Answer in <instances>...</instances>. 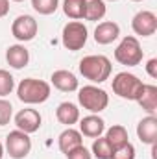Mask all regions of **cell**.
I'll list each match as a JSON object with an SVG mask.
<instances>
[{
  "instance_id": "22",
  "label": "cell",
  "mask_w": 157,
  "mask_h": 159,
  "mask_svg": "<svg viewBox=\"0 0 157 159\" xmlns=\"http://www.w3.org/2000/svg\"><path fill=\"white\" fill-rule=\"evenodd\" d=\"M92 156L96 159H111L113 156V146L105 137H96L92 143Z\"/></svg>"
},
{
  "instance_id": "20",
  "label": "cell",
  "mask_w": 157,
  "mask_h": 159,
  "mask_svg": "<svg viewBox=\"0 0 157 159\" xmlns=\"http://www.w3.org/2000/svg\"><path fill=\"white\" fill-rule=\"evenodd\" d=\"M105 2L104 0H85V19L87 20H102L105 17Z\"/></svg>"
},
{
  "instance_id": "10",
  "label": "cell",
  "mask_w": 157,
  "mask_h": 159,
  "mask_svg": "<svg viewBox=\"0 0 157 159\" xmlns=\"http://www.w3.org/2000/svg\"><path fill=\"white\" fill-rule=\"evenodd\" d=\"M41 113L37 109H20L17 115H15V126H17V129H20V131H24V133H35V131H39L41 128Z\"/></svg>"
},
{
  "instance_id": "1",
  "label": "cell",
  "mask_w": 157,
  "mask_h": 159,
  "mask_svg": "<svg viewBox=\"0 0 157 159\" xmlns=\"http://www.w3.org/2000/svg\"><path fill=\"white\" fill-rule=\"evenodd\" d=\"M111 61L105 56H85L79 61V72L81 76L92 83H104L111 76Z\"/></svg>"
},
{
  "instance_id": "6",
  "label": "cell",
  "mask_w": 157,
  "mask_h": 159,
  "mask_svg": "<svg viewBox=\"0 0 157 159\" xmlns=\"http://www.w3.org/2000/svg\"><path fill=\"white\" fill-rule=\"evenodd\" d=\"M89 37V32H87V26L79 20H70L69 24H65L63 28V34H61V43L67 50L70 52H78L85 46Z\"/></svg>"
},
{
  "instance_id": "19",
  "label": "cell",
  "mask_w": 157,
  "mask_h": 159,
  "mask_svg": "<svg viewBox=\"0 0 157 159\" xmlns=\"http://www.w3.org/2000/svg\"><path fill=\"white\" fill-rule=\"evenodd\" d=\"M105 139L109 141V144L113 146V150H117V148H120V146H124V144L129 143L128 129H126L124 126H120V124H115V126H111V128L107 129Z\"/></svg>"
},
{
  "instance_id": "7",
  "label": "cell",
  "mask_w": 157,
  "mask_h": 159,
  "mask_svg": "<svg viewBox=\"0 0 157 159\" xmlns=\"http://www.w3.org/2000/svg\"><path fill=\"white\" fill-rule=\"evenodd\" d=\"M6 150L11 159H24L30 152H32V139L28 133L15 129L9 131L6 137Z\"/></svg>"
},
{
  "instance_id": "9",
  "label": "cell",
  "mask_w": 157,
  "mask_h": 159,
  "mask_svg": "<svg viewBox=\"0 0 157 159\" xmlns=\"http://www.w3.org/2000/svg\"><path fill=\"white\" fill-rule=\"evenodd\" d=\"M131 28L137 35L142 37H150L157 32V17L154 11H139L133 20H131Z\"/></svg>"
},
{
  "instance_id": "13",
  "label": "cell",
  "mask_w": 157,
  "mask_h": 159,
  "mask_svg": "<svg viewBox=\"0 0 157 159\" xmlns=\"http://www.w3.org/2000/svg\"><path fill=\"white\" fill-rule=\"evenodd\" d=\"M6 61L9 67L13 69H24L30 61V52L24 44H11L7 50H6Z\"/></svg>"
},
{
  "instance_id": "2",
  "label": "cell",
  "mask_w": 157,
  "mask_h": 159,
  "mask_svg": "<svg viewBox=\"0 0 157 159\" xmlns=\"http://www.w3.org/2000/svg\"><path fill=\"white\" fill-rule=\"evenodd\" d=\"M17 96L24 104H43L50 98V83L37 78H24L17 87Z\"/></svg>"
},
{
  "instance_id": "14",
  "label": "cell",
  "mask_w": 157,
  "mask_h": 159,
  "mask_svg": "<svg viewBox=\"0 0 157 159\" xmlns=\"http://www.w3.org/2000/svg\"><path fill=\"white\" fill-rule=\"evenodd\" d=\"M118 35H120V26L113 20L100 22L94 30V41L98 44H111L115 39H118Z\"/></svg>"
},
{
  "instance_id": "8",
  "label": "cell",
  "mask_w": 157,
  "mask_h": 159,
  "mask_svg": "<svg viewBox=\"0 0 157 159\" xmlns=\"http://www.w3.org/2000/svg\"><path fill=\"white\" fill-rule=\"evenodd\" d=\"M37 30H39V24L37 20L32 17V15H19L13 24H11V34L13 37L20 43H28L37 35Z\"/></svg>"
},
{
  "instance_id": "26",
  "label": "cell",
  "mask_w": 157,
  "mask_h": 159,
  "mask_svg": "<svg viewBox=\"0 0 157 159\" xmlns=\"http://www.w3.org/2000/svg\"><path fill=\"white\" fill-rule=\"evenodd\" d=\"M111 159H135V146L131 143L120 146L117 150H113V156Z\"/></svg>"
},
{
  "instance_id": "15",
  "label": "cell",
  "mask_w": 157,
  "mask_h": 159,
  "mask_svg": "<svg viewBox=\"0 0 157 159\" xmlns=\"http://www.w3.org/2000/svg\"><path fill=\"white\" fill-rule=\"evenodd\" d=\"M52 85L57 89V91H63V93H72V91H78V78L70 72V70H56L52 72Z\"/></svg>"
},
{
  "instance_id": "3",
  "label": "cell",
  "mask_w": 157,
  "mask_h": 159,
  "mask_svg": "<svg viewBox=\"0 0 157 159\" xmlns=\"http://www.w3.org/2000/svg\"><path fill=\"white\" fill-rule=\"evenodd\" d=\"M111 85H113V93L117 96L124 98V100H135V102L141 96L142 87H144L142 80H139L131 72H118L117 76L113 78Z\"/></svg>"
},
{
  "instance_id": "32",
  "label": "cell",
  "mask_w": 157,
  "mask_h": 159,
  "mask_svg": "<svg viewBox=\"0 0 157 159\" xmlns=\"http://www.w3.org/2000/svg\"><path fill=\"white\" fill-rule=\"evenodd\" d=\"M133 2H142V0H133Z\"/></svg>"
},
{
  "instance_id": "23",
  "label": "cell",
  "mask_w": 157,
  "mask_h": 159,
  "mask_svg": "<svg viewBox=\"0 0 157 159\" xmlns=\"http://www.w3.org/2000/svg\"><path fill=\"white\" fill-rule=\"evenodd\" d=\"M32 7L39 15H52L59 7V0H32Z\"/></svg>"
},
{
  "instance_id": "4",
  "label": "cell",
  "mask_w": 157,
  "mask_h": 159,
  "mask_svg": "<svg viewBox=\"0 0 157 159\" xmlns=\"http://www.w3.org/2000/svg\"><path fill=\"white\" fill-rule=\"evenodd\" d=\"M78 100H79V104L83 106V109H87V111H91L94 115L104 111L109 106V94L104 89L96 87V85L81 87L78 93Z\"/></svg>"
},
{
  "instance_id": "24",
  "label": "cell",
  "mask_w": 157,
  "mask_h": 159,
  "mask_svg": "<svg viewBox=\"0 0 157 159\" xmlns=\"http://www.w3.org/2000/svg\"><path fill=\"white\" fill-rule=\"evenodd\" d=\"M13 89H15V80H13V76L7 70L0 69V98L11 94Z\"/></svg>"
},
{
  "instance_id": "28",
  "label": "cell",
  "mask_w": 157,
  "mask_h": 159,
  "mask_svg": "<svg viewBox=\"0 0 157 159\" xmlns=\"http://www.w3.org/2000/svg\"><path fill=\"white\" fill-rule=\"evenodd\" d=\"M146 72L152 76V78H157V59L152 57L148 63H146Z\"/></svg>"
},
{
  "instance_id": "18",
  "label": "cell",
  "mask_w": 157,
  "mask_h": 159,
  "mask_svg": "<svg viewBox=\"0 0 157 159\" xmlns=\"http://www.w3.org/2000/svg\"><path fill=\"white\" fill-rule=\"evenodd\" d=\"M137 102H139V106L144 111H148L150 115H155V111H157V87L155 85H146L144 83L142 93L137 98Z\"/></svg>"
},
{
  "instance_id": "21",
  "label": "cell",
  "mask_w": 157,
  "mask_h": 159,
  "mask_svg": "<svg viewBox=\"0 0 157 159\" xmlns=\"http://www.w3.org/2000/svg\"><path fill=\"white\" fill-rule=\"evenodd\" d=\"M63 11L72 20L85 19V0H65L63 2Z\"/></svg>"
},
{
  "instance_id": "11",
  "label": "cell",
  "mask_w": 157,
  "mask_h": 159,
  "mask_svg": "<svg viewBox=\"0 0 157 159\" xmlns=\"http://www.w3.org/2000/svg\"><path fill=\"white\" fill-rule=\"evenodd\" d=\"M137 137L144 144H155L157 143V117L148 115L137 124Z\"/></svg>"
},
{
  "instance_id": "12",
  "label": "cell",
  "mask_w": 157,
  "mask_h": 159,
  "mask_svg": "<svg viewBox=\"0 0 157 159\" xmlns=\"http://www.w3.org/2000/svg\"><path fill=\"white\" fill-rule=\"evenodd\" d=\"M105 131V122L102 117L98 115H87L83 117L79 122V133L85 135V137H91V139H96V137H102V133Z\"/></svg>"
},
{
  "instance_id": "5",
  "label": "cell",
  "mask_w": 157,
  "mask_h": 159,
  "mask_svg": "<svg viewBox=\"0 0 157 159\" xmlns=\"http://www.w3.org/2000/svg\"><path fill=\"white\" fill-rule=\"evenodd\" d=\"M115 59L120 65H126V67L139 65L142 61V48H141L139 39L133 35L124 37L120 41V44L115 48Z\"/></svg>"
},
{
  "instance_id": "27",
  "label": "cell",
  "mask_w": 157,
  "mask_h": 159,
  "mask_svg": "<svg viewBox=\"0 0 157 159\" xmlns=\"http://www.w3.org/2000/svg\"><path fill=\"white\" fill-rule=\"evenodd\" d=\"M67 159H92V154L81 144V146H78V148L70 150V152L67 154Z\"/></svg>"
},
{
  "instance_id": "25",
  "label": "cell",
  "mask_w": 157,
  "mask_h": 159,
  "mask_svg": "<svg viewBox=\"0 0 157 159\" xmlns=\"http://www.w3.org/2000/svg\"><path fill=\"white\" fill-rule=\"evenodd\" d=\"M11 117H13V106H11V102H7L6 98H0V126L9 124Z\"/></svg>"
},
{
  "instance_id": "33",
  "label": "cell",
  "mask_w": 157,
  "mask_h": 159,
  "mask_svg": "<svg viewBox=\"0 0 157 159\" xmlns=\"http://www.w3.org/2000/svg\"><path fill=\"white\" fill-rule=\"evenodd\" d=\"M109 2H117V0H109Z\"/></svg>"
},
{
  "instance_id": "16",
  "label": "cell",
  "mask_w": 157,
  "mask_h": 159,
  "mask_svg": "<svg viewBox=\"0 0 157 159\" xmlns=\"http://www.w3.org/2000/svg\"><path fill=\"white\" fill-rule=\"evenodd\" d=\"M57 143H59V150L67 156L70 150H74V148H78V146H81V144H83V135L79 133L78 129L67 128V129L59 135Z\"/></svg>"
},
{
  "instance_id": "29",
  "label": "cell",
  "mask_w": 157,
  "mask_h": 159,
  "mask_svg": "<svg viewBox=\"0 0 157 159\" xmlns=\"http://www.w3.org/2000/svg\"><path fill=\"white\" fill-rule=\"evenodd\" d=\"M9 13V0H0V19Z\"/></svg>"
},
{
  "instance_id": "30",
  "label": "cell",
  "mask_w": 157,
  "mask_h": 159,
  "mask_svg": "<svg viewBox=\"0 0 157 159\" xmlns=\"http://www.w3.org/2000/svg\"><path fill=\"white\" fill-rule=\"evenodd\" d=\"M4 157V146H2V143H0V159Z\"/></svg>"
},
{
  "instance_id": "31",
  "label": "cell",
  "mask_w": 157,
  "mask_h": 159,
  "mask_svg": "<svg viewBox=\"0 0 157 159\" xmlns=\"http://www.w3.org/2000/svg\"><path fill=\"white\" fill-rule=\"evenodd\" d=\"M13 2H24V0H13Z\"/></svg>"
},
{
  "instance_id": "17",
  "label": "cell",
  "mask_w": 157,
  "mask_h": 159,
  "mask_svg": "<svg viewBox=\"0 0 157 159\" xmlns=\"http://www.w3.org/2000/svg\"><path fill=\"white\" fill-rule=\"evenodd\" d=\"M56 117H57V120L61 124L70 128L72 124H76L79 120V109L78 106L72 104V102H61L57 106V109H56Z\"/></svg>"
}]
</instances>
